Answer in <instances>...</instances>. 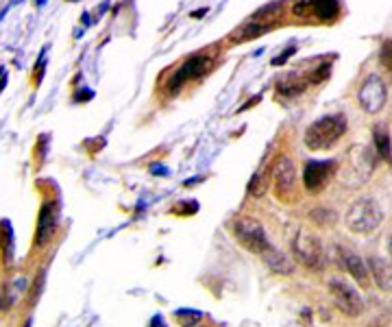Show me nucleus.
<instances>
[{
  "instance_id": "nucleus-11",
  "label": "nucleus",
  "mask_w": 392,
  "mask_h": 327,
  "mask_svg": "<svg viewBox=\"0 0 392 327\" xmlns=\"http://www.w3.org/2000/svg\"><path fill=\"white\" fill-rule=\"evenodd\" d=\"M59 207L57 203L49 201L44 203L39 210V218H37V233H35V247H44L49 245L55 231H57V218H59Z\"/></svg>"
},
{
  "instance_id": "nucleus-16",
  "label": "nucleus",
  "mask_w": 392,
  "mask_h": 327,
  "mask_svg": "<svg viewBox=\"0 0 392 327\" xmlns=\"http://www.w3.org/2000/svg\"><path fill=\"white\" fill-rule=\"evenodd\" d=\"M305 87H308L305 81H301L296 75H288L277 83V92L284 94V96H296V94H303Z\"/></svg>"
},
{
  "instance_id": "nucleus-14",
  "label": "nucleus",
  "mask_w": 392,
  "mask_h": 327,
  "mask_svg": "<svg viewBox=\"0 0 392 327\" xmlns=\"http://www.w3.org/2000/svg\"><path fill=\"white\" fill-rule=\"evenodd\" d=\"M270 179H272V168L264 164L255 174H253L246 192L253 196V199H262V196L266 194V190H268V186H270Z\"/></svg>"
},
{
  "instance_id": "nucleus-10",
  "label": "nucleus",
  "mask_w": 392,
  "mask_h": 327,
  "mask_svg": "<svg viewBox=\"0 0 392 327\" xmlns=\"http://www.w3.org/2000/svg\"><path fill=\"white\" fill-rule=\"evenodd\" d=\"M338 262L340 267H344L360 286H371V271H368V262H364L358 253L349 251L347 247H338Z\"/></svg>"
},
{
  "instance_id": "nucleus-4",
  "label": "nucleus",
  "mask_w": 392,
  "mask_h": 327,
  "mask_svg": "<svg viewBox=\"0 0 392 327\" xmlns=\"http://www.w3.org/2000/svg\"><path fill=\"white\" fill-rule=\"evenodd\" d=\"M292 253H294L296 262H301L303 267H308L312 271H322L327 267V251H325V247H322V240L308 229H301L294 236Z\"/></svg>"
},
{
  "instance_id": "nucleus-8",
  "label": "nucleus",
  "mask_w": 392,
  "mask_h": 327,
  "mask_svg": "<svg viewBox=\"0 0 392 327\" xmlns=\"http://www.w3.org/2000/svg\"><path fill=\"white\" fill-rule=\"evenodd\" d=\"M272 184H274V194L279 201L292 199L294 188H296V168L290 158H279L272 166Z\"/></svg>"
},
{
  "instance_id": "nucleus-7",
  "label": "nucleus",
  "mask_w": 392,
  "mask_h": 327,
  "mask_svg": "<svg viewBox=\"0 0 392 327\" xmlns=\"http://www.w3.org/2000/svg\"><path fill=\"white\" fill-rule=\"evenodd\" d=\"M358 101L366 114H379L388 101V90H386L384 79L379 75H368L358 92Z\"/></svg>"
},
{
  "instance_id": "nucleus-17",
  "label": "nucleus",
  "mask_w": 392,
  "mask_h": 327,
  "mask_svg": "<svg viewBox=\"0 0 392 327\" xmlns=\"http://www.w3.org/2000/svg\"><path fill=\"white\" fill-rule=\"evenodd\" d=\"M375 148H377V153L379 155L386 160V162H390L392 164V146H390V136H388V131L384 129V124H377L375 127Z\"/></svg>"
},
{
  "instance_id": "nucleus-13",
  "label": "nucleus",
  "mask_w": 392,
  "mask_h": 327,
  "mask_svg": "<svg viewBox=\"0 0 392 327\" xmlns=\"http://www.w3.org/2000/svg\"><path fill=\"white\" fill-rule=\"evenodd\" d=\"M262 259L272 273H279V275H292L294 273V262L274 247H268L262 253Z\"/></svg>"
},
{
  "instance_id": "nucleus-3",
  "label": "nucleus",
  "mask_w": 392,
  "mask_h": 327,
  "mask_svg": "<svg viewBox=\"0 0 392 327\" xmlns=\"http://www.w3.org/2000/svg\"><path fill=\"white\" fill-rule=\"evenodd\" d=\"M381 221H384V210L371 196H362V199L353 201L347 214H344V223H347L349 231L362 236L375 231L381 225Z\"/></svg>"
},
{
  "instance_id": "nucleus-21",
  "label": "nucleus",
  "mask_w": 392,
  "mask_h": 327,
  "mask_svg": "<svg viewBox=\"0 0 392 327\" xmlns=\"http://www.w3.org/2000/svg\"><path fill=\"white\" fill-rule=\"evenodd\" d=\"M379 61H381V65L384 68L390 72V77H392V39H388L384 46H381V53H379Z\"/></svg>"
},
{
  "instance_id": "nucleus-20",
  "label": "nucleus",
  "mask_w": 392,
  "mask_h": 327,
  "mask_svg": "<svg viewBox=\"0 0 392 327\" xmlns=\"http://www.w3.org/2000/svg\"><path fill=\"white\" fill-rule=\"evenodd\" d=\"M13 303H15V293L11 290L9 283L0 286V312H7Z\"/></svg>"
},
{
  "instance_id": "nucleus-19",
  "label": "nucleus",
  "mask_w": 392,
  "mask_h": 327,
  "mask_svg": "<svg viewBox=\"0 0 392 327\" xmlns=\"http://www.w3.org/2000/svg\"><path fill=\"white\" fill-rule=\"evenodd\" d=\"M312 218L318 223V225H334L338 218H336V212H331V210H325V207H320V210H314L312 212Z\"/></svg>"
},
{
  "instance_id": "nucleus-1",
  "label": "nucleus",
  "mask_w": 392,
  "mask_h": 327,
  "mask_svg": "<svg viewBox=\"0 0 392 327\" xmlns=\"http://www.w3.org/2000/svg\"><path fill=\"white\" fill-rule=\"evenodd\" d=\"M344 134H347V118L342 114L322 116L312 122L305 131V146L310 150H327L331 148Z\"/></svg>"
},
{
  "instance_id": "nucleus-12",
  "label": "nucleus",
  "mask_w": 392,
  "mask_h": 327,
  "mask_svg": "<svg viewBox=\"0 0 392 327\" xmlns=\"http://www.w3.org/2000/svg\"><path fill=\"white\" fill-rule=\"evenodd\" d=\"M368 271H371L377 288H381L384 293H392V259L371 255L368 257Z\"/></svg>"
},
{
  "instance_id": "nucleus-9",
  "label": "nucleus",
  "mask_w": 392,
  "mask_h": 327,
  "mask_svg": "<svg viewBox=\"0 0 392 327\" xmlns=\"http://www.w3.org/2000/svg\"><path fill=\"white\" fill-rule=\"evenodd\" d=\"M336 162H310L308 166H305V172H303V186L312 192V194H316V192H320L322 188H325L329 181H331V177L336 174Z\"/></svg>"
},
{
  "instance_id": "nucleus-18",
  "label": "nucleus",
  "mask_w": 392,
  "mask_h": 327,
  "mask_svg": "<svg viewBox=\"0 0 392 327\" xmlns=\"http://www.w3.org/2000/svg\"><path fill=\"white\" fill-rule=\"evenodd\" d=\"M266 31H268L266 25H260V22H246V25H242V27L232 35V39H236V41H244V39L258 37V35H262V33H266Z\"/></svg>"
},
{
  "instance_id": "nucleus-6",
  "label": "nucleus",
  "mask_w": 392,
  "mask_h": 327,
  "mask_svg": "<svg viewBox=\"0 0 392 327\" xmlns=\"http://www.w3.org/2000/svg\"><path fill=\"white\" fill-rule=\"evenodd\" d=\"M329 293L334 297V305L342 314L355 319L364 312V301L349 281H344L340 277L329 279Z\"/></svg>"
},
{
  "instance_id": "nucleus-2",
  "label": "nucleus",
  "mask_w": 392,
  "mask_h": 327,
  "mask_svg": "<svg viewBox=\"0 0 392 327\" xmlns=\"http://www.w3.org/2000/svg\"><path fill=\"white\" fill-rule=\"evenodd\" d=\"M373 155L368 146H353L349 148L347 158L342 162V170H340V184L344 188H360L364 186L373 174Z\"/></svg>"
},
{
  "instance_id": "nucleus-15",
  "label": "nucleus",
  "mask_w": 392,
  "mask_h": 327,
  "mask_svg": "<svg viewBox=\"0 0 392 327\" xmlns=\"http://www.w3.org/2000/svg\"><path fill=\"white\" fill-rule=\"evenodd\" d=\"M207 65H210V61H207L205 57H194V59H190V61H188V63L181 68V72H177V79L170 83V87L175 90L177 83L181 85V83L186 81V79H194V77L203 75V72L207 70Z\"/></svg>"
},
{
  "instance_id": "nucleus-5",
  "label": "nucleus",
  "mask_w": 392,
  "mask_h": 327,
  "mask_svg": "<svg viewBox=\"0 0 392 327\" xmlns=\"http://www.w3.org/2000/svg\"><path fill=\"white\" fill-rule=\"evenodd\" d=\"M234 236L238 243L251 251V253H264L270 243H268V236H266V229L260 221H255V218H251V216H238L236 221H234Z\"/></svg>"
}]
</instances>
